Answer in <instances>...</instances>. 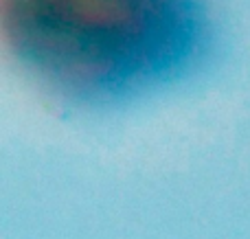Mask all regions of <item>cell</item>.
<instances>
[{
    "instance_id": "6da1fadb",
    "label": "cell",
    "mask_w": 250,
    "mask_h": 239,
    "mask_svg": "<svg viewBox=\"0 0 250 239\" xmlns=\"http://www.w3.org/2000/svg\"><path fill=\"white\" fill-rule=\"evenodd\" d=\"M2 26L31 68L88 97L171 73L200 33L193 0H2Z\"/></svg>"
}]
</instances>
